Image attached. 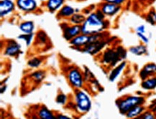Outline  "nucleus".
Masks as SVG:
<instances>
[{
    "label": "nucleus",
    "instance_id": "nucleus-30",
    "mask_svg": "<svg viewBox=\"0 0 156 119\" xmlns=\"http://www.w3.org/2000/svg\"><path fill=\"white\" fill-rule=\"evenodd\" d=\"M105 1L106 2L112 3V4H115V5L122 6L123 4H125L126 2H127V0H105Z\"/></svg>",
    "mask_w": 156,
    "mask_h": 119
},
{
    "label": "nucleus",
    "instance_id": "nucleus-17",
    "mask_svg": "<svg viewBox=\"0 0 156 119\" xmlns=\"http://www.w3.org/2000/svg\"><path fill=\"white\" fill-rule=\"evenodd\" d=\"M37 116L41 119H58L57 116L47 107L42 106L37 111Z\"/></svg>",
    "mask_w": 156,
    "mask_h": 119
},
{
    "label": "nucleus",
    "instance_id": "nucleus-10",
    "mask_svg": "<svg viewBox=\"0 0 156 119\" xmlns=\"http://www.w3.org/2000/svg\"><path fill=\"white\" fill-rule=\"evenodd\" d=\"M80 34H81V25L67 26L63 30V37L66 39L70 41Z\"/></svg>",
    "mask_w": 156,
    "mask_h": 119
},
{
    "label": "nucleus",
    "instance_id": "nucleus-26",
    "mask_svg": "<svg viewBox=\"0 0 156 119\" xmlns=\"http://www.w3.org/2000/svg\"><path fill=\"white\" fill-rule=\"evenodd\" d=\"M33 33L29 34V35L23 34V35H20V36L18 37V39H23V40H25L26 45H27V46H29V45L31 44V42H32V39H33Z\"/></svg>",
    "mask_w": 156,
    "mask_h": 119
},
{
    "label": "nucleus",
    "instance_id": "nucleus-25",
    "mask_svg": "<svg viewBox=\"0 0 156 119\" xmlns=\"http://www.w3.org/2000/svg\"><path fill=\"white\" fill-rule=\"evenodd\" d=\"M41 64L42 59L37 58V57H35V58L30 59L28 63H27L28 66L30 67H32V68H37V67H38Z\"/></svg>",
    "mask_w": 156,
    "mask_h": 119
},
{
    "label": "nucleus",
    "instance_id": "nucleus-5",
    "mask_svg": "<svg viewBox=\"0 0 156 119\" xmlns=\"http://www.w3.org/2000/svg\"><path fill=\"white\" fill-rule=\"evenodd\" d=\"M122 57L118 51L113 49H108L106 50L103 56V62L107 65L114 67L118 65L119 60H122Z\"/></svg>",
    "mask_w": 156,
    "mask_h": 119
},
{
    "label": "nucleus",
    "instance_id": "nucleus-6",
    "mask_svg": "<svg viewBox=\"0 0 156 119\" xmlns=\"http://www.w3.org/2000/svg\"><path fill=\"white\" fill-rule=\"evenodd\" d=\"M122 7L119 5H115V4L105 2L102 4L101 7V10L102 12L104 15L107 17H113L116 15H117L121 10Z\"/></svg>",
    "mask_w": 156,
    "mask_h": 119
},
{
    "label": "nucleus",
    "instance_id": "nucleus-8",
    "mask_svg": "<svg viewBox=\"0 0 156 119\" xmlns=\"http://www.w3.org/2000/svg\"><path fill=\"white\" fill-rule=\"evenodd\" d=\"M156 76V64L154 63H149L144 65L140 72V77L142 80Z\"/></svg>",
    "mask_w": 156,
    "mask_h": 119
},
{
    "label": "nucleus",
    "instance_id": "nucleus-20",
    "mask_svg": "<svg viewBox=\"0 0 156 119\" xmlns=\"http://www.w3.org/2000/svg\"><path fill=\"white\" fill-rule=\"evenodd\" d=\"M64 0H48L46 7L50 11L54 12L58 9L63 5Z\"/></svg>",
    "mask_w": 156,
    "mask_h": 119
},
{
    "label": "nucleus",
    "instance_id": "nucleus-24",
    "mask_svg": "<svg viewBox=\"0 0 156 119\" xmlns=\"http://www.w3.org/2000/svg\"><path fill=\"white\" fill-rule=\"evenodd\" d=\"M146 21L151 25H156V11L154 9H151L145 17Z\"/></svg>",
    "mask_w": 156,
    "mask_h": 119
},
{
    "label": "nucleus",
    "instance_id": "nucleus-13",
    "mask_svg": "<svg viewBox=\"0 0 156 119\" xmlns=\"http://www.w3.org/2000/svg\"><path fill=\"white\" fill-rule=\"evenodd\" d=\"M21 45L15 41H11L7 46L6 47L5 50V55L7 56L13 57L19 55L20 53Z\"/></svg>",
    "mask_w": 156,
    "mask_h": 119
},
{
    "label": "nucleus",
    "instance_id": "nucleus-35",
    "mask_svg": "<svg viewBox=\"0 0 156 119\" xmlns=\"http://www.w3.org/2000/svg\"><path fill=\"white\" fill-rule=\"evenodd\" d=\"M35 119H41V118H39V117H37V118H36Z\"/></svg>",
    "mask_w": 156,
    "mask_h": 119
},
{
    "label": "nucleus",
    "instance_id": "nucleus-4",
    "mask_svg": "<svg viewBox=\"0 0 156 119\" xmlns=\"http://www.w3.org/2000/svg\"><path fill=\"white\" fill-rule=\"evenodd\" d=\"M67 78L70 85L73 88L80 90L83 86L84 80H83V75L78 68H73L70 70L68 73Z\"/></svg>",
    "mask_w": 156,
    "mask_h": 119
},
{
    "label": "nucleus",
    "instance_id": "nucleus-36",
    "mask_svg": "<svg viewBox=\"0 0 156 119\" xmlns=\"http://www.w3.org/2000/svg\"><path fill=\"white\" fill-rule=\"evenodd\" d=\"M41 1H45V0H41Z\"/></svg>",
    "mask_w": 156,
    "mask_h": 119
},
{
    "label": "nucleus",
    "instance_id": "nucleus-7",
    "mask_svg": "<svg viewBox=\"0 0 156 119\" xmlns=\"http://www.w3.org/2000/svg\"><path fill=\"white\" fill-rule=\"evenodd\" d=\"M106 45H107V42L104 39L93 43H89L83 47V52L91 55L97 54L98 52H99L101 49L105 47Z\"/></svg>",
    "mask_w": 156,
    "mask_h": 119
},
{
    "label": "nucleus",
    "instance_id": "nucleus-9",
    "mask_svg": "<svg viewBox=\"0 0 156 119\" xmlns=\"http://www.w3.org/2000/svg\"><path fill=\"white\" fill-rule=\"evenodd\" d=\"M16 4L20 9L27 12L35 11L37 7L36 0H17Z\"/></svg>",
    "mask_w": 156,
    "mask_h": 119
},
{
    "label": "nucleus",
    "instance_id": "nucleus-15",
    "mask_svg": "<svg viewBox=\"0 0 156 119\" xmlns=\"http://www.w3.org/2000/svg\"><path fill=\"white\" fill-rule=\"evenodd\" d=\"M145 111V108L143 105H140L134 107L125 114V116L127 119H134L137 118L141 116L144 112Z\"/></svg>",
    "mask_w": 156,
    "mask_h": 119
},
{
    "label": "nucleus",
    "instance_id": "nucleus-19",
    "mask_svg": "<svg viewBox=\"0 0 156 119\" xmlns=\"http://www.w3.org/2000/svg\"><path fill=\"white\" fill-rule=\"evenodd\" d=\"M34 23L32 21H26L21 23L20 25V29L23 32L24 34L29 35L32 34L34 30Z\"/></svg>",
    "mask_w": 156,
    "mask_h": 119
},
{
    "label": "nucleus",
    "instance_id": "nucleus-1",
    "mask_svg": "<svg viewBox=\"0 0 156 119\" xmlns=\"http://www.w3.org/2000/svg\"><path fill=\"white\" fill-rule=\"evenodd\" d=\"M107 27V22L100 17L97 12L91 13L86 18L81 25V34L92 35L101 33Z\"/></svg>",
    "mask_w": 156,
    "mask_h": 119
},
{
    "label": "nucleus",
    "instance_id": "nucleus-29",
    "mask_svg": "<svg viewBox=\"0 0 156 119\" xmlns=\"http://www.w3.org/2000/svg\"><path fill=\"white\" fill-rule=\"evenodd\" d=\"M136 35H137V37H139L140 39L143 42V44L147 45L149 43L150 41V38L148 36L145 35V34H143V33H140V32H136Z\"/></svg>",
    "mask_w": 156,
    "mask_h": 119
},
{
    "label": "nucleus",
    "instance_id": "nucleus-12",
    "mask_svg": "<svg viewBox=\"0 0 156 119\" xmlns=\"http://www.w3.org/2000/svg\"><path fill=\"white\" fill-rule=\"evenodd\" d=\"M15 9V4L12 0H2L0 2V15L1 17L9 15Z\"/></svg>",
    "mask_w": 156,
    "mask_h": 119
},
{
    "label": "nucleus",
    "instance_id": "nucleus-21",
    "mask_svg": "<svg viewBox=\"0 0 156 119\" xmlns=\"http://www.w3.org/2000/svg\"><path fill=\"white\" fill-rule=\"evenodd\" d=\"M76 13L74 8H73L69 5H65L61 8V10L59 11L58 15L63 17H72Z\"/></svg>",
    "mask_w": 156,
    "mask_h": 119
},
{
    "label": "nucleus",
    "instance_id": "nucleus-31",
    "mask_svg": "<svg viewBox=\"0 0 156 119\" xmlns=\"http://www.w3.org/2000/svg\"><path fill=\"white\" fill-rule=\"evenodd\" d=\"M136 32L146 34V27L144 25H140L136 28Z\"/></svg>",
    "mask_w": 156,
    "mask_h": 119
},
{
    "label": "nucleus",
    "instance_id": "nucleus-18",
    "mask_svg": "<svg viewBox=\"0 0 156 119\" xmlns=\"http://www.w3.org/2000/svg\"><path fill=\"white\" fill-rule=\"evenodd\" d=\"M141 87L145 90H153L156 88V76L151 77L143 80Z\"/></svg>",
    "mask_w": 156,
    "mask_h": 119
},
{
    "label": "nucleus",
    "instance_id": "nucleus-14",
    "mask_svg": "<svg viewBox=\"0 0 156 119\" xmlns=\"http://www.w3.org/2000/svg\"><path fill=\"white\" fill-rule=\"evenodd\" d=\"M89 42V35H83V34H81L79 35L78 36L75 37L74 38L72 39L70 41V43L73 45V46L80 47H85L87 45Z\"/></svg>",
    "mask_w": 156,
    "mask_h": 119
},
{
    "label": "nucleus",
    "instance_id": "nucleus-32",
    "mask_svg": "<svg viewBox=\"0 0 156 119\" xmlns=\"http://www.w3.org/2000/svg\"><path fill=\"white\" fill-rule=\"evenodd\" d=\"M57 118L58 119H73L71 118V117L66 116V115H63V114H58Z\"/></svg>",
    "mask_w": 156,
    "mask_h": 119
},
{
    "label": "nucleus",
    "instance_id": "nucleus-22",
    "mask_svg": "<svg viewBox=\"0 0 156 119\" xmlns=\"http://www.w3.org/2000/svg\"><path fill=\"white\" fill-rule=\"evenodd\" d=\"M32 78L33 79L34 82L37 83H41L42 81L44 80V78H45V73L43 72V70H39V71H35L33 73L31 74Z\"/></svg>",
    "mask_w": 156,
    "mask_h": 119
},
{
    "label": "nucleus",
    "instance_id": "nucleus-33",
    "mask_svg": "<svg viewBox=\"0 0 156 119\" xmlns=\"http://www.w3.org/2000/svg\"><path fill=\"white\" fill-rule=\"evenodd\" d=\"M6 90H7V86H5V85H4L3 86V85L2 84V86H1V93L2 94L5 93Z\"/></svg>",
    "mask_w": 156,
    "mask_h": 119
},
{
    "label": "nucleus",
    "instance_id": "nucleus-2",
    "mask_svg": "<svg viewBox=\"0 0 156 119\" xmlns=\"http://www.w3.org/2000/svg\"><path fill=\"white\" fill-rule=\"evenodd\" d=\"M145 102V99L143 96L130 95L118 99L116 101V104L120 114L125 115L130 109L137 106L143 105Z\"/></svg>",
    "mask_w": 156,
    "mask_h": 119
},
{
    "label": "nucleus",
    "instance_id": "nucleus-16",
    "mask_svg": "<svg viewBox=\"0 0 156 119\" xmlns=\"http://www.w3.org/2000/svg\"><path fill=\"white\" fill-rule=\"evenodd\" d=\"M129 51L131 54L135 56H143L147 53V48L145 44H140L130 47Z\"/></svg>",
    "mask_w": 156,
    "mask_h": 119
},
{
    "label": "nucleus",
    "instance_id": "nucleus-11",
    "mask_svg": "<svg viewBox=\"0 0 156 119\" xmlns=\"http://www.w3.org/2000/svg\"><path fill=\"white\" fill-rule=\"evenodd\" d=\"M126 66H127V63L125 61H122L119 64L116 65V67H114L109 75V80L110 82H114L118 78V77L122 74L123 70H125Z\"/></svg>",
    "mask_w": 156,
    "mask_h": 119
},
{
    "label": "nucleus",
    "instance_id": "nucleus-28",
    "mask_svg": "<svg viewBox=\"0 0 156 119\" xmlns=\"http://www.w3.org/2000/svg\"><path fill=\"white\" fill-rule=\"evenodd\" d=\"M68 100V97L66 95H65L64 93H60L58 96L56 98V102L57 104L60 105H65L66 104Z\"/></svg>",
    "mask_w": 156,
    "mask_h": 119
},
{
    "label": "nucleus",
    "instance_id": "nucleus-27",
    "mask_svg": "<svg viewBox=\"0 0 156 119\" xmlns=\"http://www.w3.org/2000/svg\"><path fill=\"white\" fill-rule=\"evenodd\" d=\"M142 119H156V114L153 111L151 110H145L140 116Z\"/></svg>",
    "mask_w": 156,
    "mask_h": 119
},
{
    "label": "nucleus",
    "instance_id": "nucleus-34",
    "mask_svg": "<svg viewBox=\"0 0 156 119\" xmlns=\"http://www.w3.org/2000/svg\"><path fill=\"white\" fill-rule=\"evenodd\" d=\"M134 119H142V118H140V117H138V118H134Z\"/></svg>",
    "mask_w": 156,
    "mask_h": 119
},
{
    "label": "nucleus",
    "instance_id": "nucleus-23",
    "mask_svg": "<svg viewBox=\"0 0 156 119\" xmlns=\"http://www.w3.org/2000/svg\"><path fill=\"white\" fill-rule=\"evenodd\" d=\"M86 20V17L84 15H81V14H76L75 13L72 17H71V22L73 24L76 25H79L81 24H83Z\"/></svg>",
    "mask_w": 156,
    "mask_h": 119
},
{
    "label": "nucleus",
    "instance_id": "nucleus-3",
    "mask_svg": "<svg viewBox=\"0 0 156 119\" xmlns=\"http://www.w3.org/2000/svg\"><path fill=\"white\" fill-rule=\"evenodd\" d=\"M75 107L81 114L88 113L91 108V100L89 94L83 90H77L74 97Z\"/></svg>",
    "mask_w": 156,
    "mask_h": 119
}]
</instances>
